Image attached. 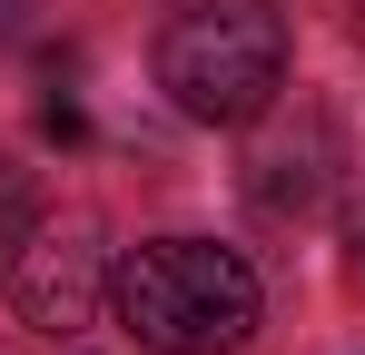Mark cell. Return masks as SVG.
<instances>
[{
	"mask_svg": "<svg viewBox=\"0 0 365 355\" xmlns=\"http://www.w3.org/2000/svg\"><path fill=\"white\" fill-rule=\"evenodd\" d=\"M20 30H30V0H0V50H10Z\"/></svg>",
	"mask_w": 365,
	"mask_h": 355,
	"instance_id": "cell-7",
	"label": "cell"
},
{
	"mask_svg": "<svg viewBox=\"0 0 365 355\" xmlns=\"http://www.w3.org/2000/svg\"><path fill=\"white\" fill-rule=\"evenodd\" d=\"M346 277H356V287H365V207H356V217H346Z\"/></svg>",
	"mask_w": 365,
	"mask_h": 355,
	"instance_id": "cell-6",
	"label": "cell"
},
{
	"mask_svg": "<svg viewBox=\"0 0 365 355\" xmlns=\"http://www.w3.org/2000/svg\"><path fill=\"white\" fill-rule=\"evenodd\" d=\"M0 277H10V306H20L40 336H69V326L99 316V287H109L99 227H89V217H40V227L0 257Z\"/></svg>",
	"mask_w": 365,
	"mask_h": 355,
	"instance_id": "cell-3",
	"label": "cell"
},
{
	"mask_svg": "<svg viewBox=\"0 0 365 355\" xmlns=\"http://www.w3.org/2000/svg\"><path fill=\"white\" fill-rule=\"evenodd\" d=\"M30 227H40V178H30L10 148H0V257H10Z\"/></svg>",
	"mask_w": 365,
	"mask_h": 355,
	"instance_id": "cell-4",
	"label": "cell"
},
{
	"mask_svg": "<svg viewBox=\"0 0 365 355\" xmlns=\"http://www.w3.org/2000/svg\"><path fill=\"white\" fill-rule=\"evenodd\" d=\"M119 326L148 355H237L257 336V267L237 247H207V237H158V247H128V267L109 277Z\"/></svg>",
	"mask_w": 365,
	"mask_h": 355,
	"instance_id": "cell-1",
	"label": "cell"
},
{
	"mask_svg": "<svg viewBox=\"0 0 365 355\" xmlns=\"http://www.w3.org/2000/svg\"><path fill=\"white\" fill-rule=\"evenodd\" d=\"M158 89L207 128H247L287 89V20L267 0H187L158 30Z\"/></svg>",
	"mask_w": 365,
	"mask_h": 355,
	"instance_id": "cell-2",
	"label": "cell"
},
{
	"mask_svg": "<svg viewBox=\"0 0 365 355\" xmlns=\"http://www.w3.org/2000/svg\"><path fill=\"white\" fill-rule=\"evenodd\" d=\"M40 128H50V138H89V118L69 109V99H50V109H40Z\"/></svg>",
	"mask_w": 365,
	"mask_h": 355,
	"instance_id": "cell-5",
	"label": "cell"
}]
</instances>
